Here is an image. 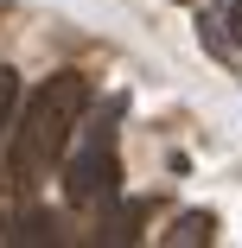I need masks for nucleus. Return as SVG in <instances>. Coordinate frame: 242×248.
I'll return each mask as SVG.
<instances>
[{
	"label": "nucleus",
	"instance_id": "obj_1",
	"mask_svg": "<svg viewBox=\"0 0 242 248\" xmlns=\"http://www.w3.org/2000/svg\"><path fill=\"white\" fill-rule=\"evenodd\" d=\"M83 115H89V77L83 70H58L51 83H38L26 95L13 134H7V185L13 191H38L51 178V166L70 153Z\"/></svg>",
	"mask_w": 242,
	"mask_h": 248
},
{
	"label": "nucleus",
	"instance_id": "obj_2",
	"mask_svg": "<svg viewBox=\"0 0 242 248\" xmlns=\"http://www.w3.org/2000/svg\"><path fill=\"white\" fill-rule=\"evenodd\" d=\"M121 191V159H115V127L96 121L83 127V146L64 166V204L70 210H96V204H115Z\"/></svg>",
	"mask_w": 242,
	"mask_h": 248
},
{
	"label": "nucleus",
	"instance_id": "obj_3",
	"mask_svg": "<svg viewBox=\"0 0 242 248\" xmlns=\"http://www.w3.org/2000/svg\"><path fill=\"white\" fill-rule=\"evenodd\" d=\"M160 242H166V248H198V242H217V217H210V210H185V217L160 235Z\"/></svg>",
	"mask_w": 242,
	"mask_h": 248
},
{
	"label": "nucleus",
	"instance_id": "obj_4",
	"mask_svg": "<svg viewBox=\"0 0 242 248\" xmlns=\"http://www.w3.org/2000/svg\"><path fill=\"white\" fill-rule=\"evenodd\" d=\"M147 217H153V204H147V197H134V204H121V210L109 217V242H134Z\"/></svg>",
	"mask_w": 242,
	"mask_h": 248
},
{
	"label": "nucleus",
	"instance_id": "obj_5",
	"mask_svg": "<svg viewBox=\"0 0 242 248\" xmlns=\"http://www.w3.org/2000/svg\"><path fill=\"white\" fill-rule=\"evenodd\" d=\"M0 242H58V217H51V210H26L19 229H7Z\"/></svg>",
	"mask_w": 242,
	"mask_h": 248
},
{
	"label": "nucleus",
	"instance_id": "obj_6",
	"mask_svg": "<svg viewBox=\"0 0 242 248\" xmlns=\"http://www.w3.org/2000/svg\"><path fill=\"white\" fill-rule=\"evenodd\" d=\"M13 121H19V77L0 64V134H13Z\"/></svg>",
	"mask_w": 242,
	"mask_h": 248
},
{
	"label": "nucleus",
	"instance_id": "obj_7",
	"mask_svg": "<svg viewBox=\"0 0 242 248\" xmlns=\"http://www.w3.org/2000/svg\"><path fill=\"white\" fill-rule=\"evenodd\" d=\"M223 13H229V38L242 45V0H229V7H223Z\"/></svg>",
	"mask_w": 242,
	"mask_h": 248
},
{
	"label": "nucleus",
	"instance_id": "obj_8",
	"mask_svg": "<svg viewBox=\"0 0 242 248\" xmlns=\"http://www.w3.org/2000/svg\"><path fill=\"white\" fill-rule=\"evenodd\" d=\"M178 7H191V0H178Z\"/></svg>",
	"mask_w": 242,
	"mask_h": 248
}]
</instances>
